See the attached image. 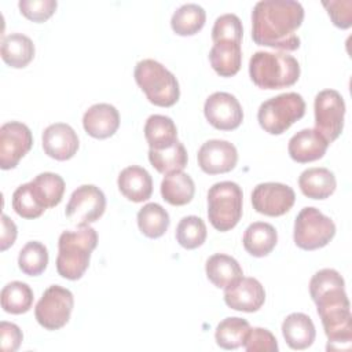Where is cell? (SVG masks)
<instances>
[{
	"label": "cell",
	"mask_w": 352,
	"mask_h": 352,
	"mask_svg": "<svg viewBox=\"0 0 352 352\" xmlns=\"http://www.w3.org/2000/svg\"><path fill=\"white\" fill-rule=\"evenodd\" d=\"M194 180L188 173H184L183 170L165 175L161 182V195L168 204L173 206H183L190 204L194 198Z\"/></svg>",
	"instance_id": "cell-29"
},
{
	"label": "cell",
	"mask_w": 352,
	"mask_h": 352,
	"mask_svg": "<svg viewBox=\"0 0 352 352\" xmlns=\"http://www.w3.org/2000/svg\"><path fill=\"white\" fill-rule=\"evenodd\" d=\"M243 28L242 22L235 14H223L216 18L212 28V40H235L242 43Z\"/></svg>",
	"instance_id": "cell-38"
},
{
	"label": "cell",
	"mask_w": 352,
	"mask_h": 352,
	"mask_svg": "<svg viewBox=\"0 0 352 352\" xmlns=\"http://www.w3.org/2000/svg\"><path fill=\"white\" fill-rule=\"evenodd\" d=\"M48 264V250L37 241L28 242L19 252L18 267L29 276H37L44 272Z\"/></svg>",
	"instance_id": "cell-35"
},
{
	"label": "cell",
	"mask_w": 352,
	"mask_h": 352,
	"mask_svg": "<svg viewBox=\"0 0 352 352\" xmlns=\"http://www.w3.org/2000/svg\"><path fill=\"white\" fill-rule=\"evenodd\" d=\"M23 340L21 329L15 323L3 320L0 323V349L3 352H15Z\"/></svg>",
	"instance_id": "cell-42"
},
{
	"label": "cell",
	"mask_w": 352,
	"mask_h": 352,
	"mask_svg": "<svg viewBox=\"0 0 352 352\" xmlns=\"http://www.w3.org/2000/svg\"><path fill=\"white\" fill-rule=\"evenodd\" d=\"M327 147L329 142L316 129L305 128L290 138L287 151L293 161L307 164L322 158Z\"/></svg>",
	"instance_id": "cell-19"
},
{
	"label": "cell",
	"mask_w": 352,
	"mask_h": 352,
	"mask_svg": "<svg viewBox=\"0 0 352 352\" xmlns=\"http://www.w3.org/2000/svg\"><path fill=\"white\" fill-rule=\"evenodd\" d=\"M117 184L121 194L132 202L147 201L153 194V179L150 173L139 165L124 168L118 175Z\"/></svg>",
	"instance_id": "cell-20"
},
{
	"label": "cell",
	"mask_w": 352,
	"mask_h": 352,
	"mask_svg": "<svg viewBox=\"0 0 352 352\" xmlns=\"http://www.w3.org/2000/svg\"><path fill=\"white\" fill-rule=\"evenodd\" d=\"M304 21V8L294 0H261L252 11V38L257 45L296 51L301 41L297 29Z\"/></svg>",
	"instance_id": "cell-1"
},
{
	"label": "cell",
	"mask_w": 352,
	"mask_h": 352,
	"mask_svg": "<svg viewBox=\"0 0 352 352\" xmlns=\"http://www.w3.org/2000/svg\"><path fill=\"white\" fill-rule=\"evenodd\" d=\"M329 16L337 28L348 29L352 25V1L351 0H331L323 1Z\"/></svg>",
	"instance_id": "cell-41"
},
{
	"label": "cell",
	"mask_w": 352,
	"mask_h": 352,
	"mask_svg": "<svg viewBox=\"0 0 352 352\" xmlns=\"http://www.w3.org/2000/svg\"><path fill=\"white\" fill-rule=\"evenodd\" d=\"M1 58L3 60L14 67H26L34 58V44L30 37L22 33H11L1 40Z\"/></svg>",
	"instance_id": "cell-26"
},
{
	"label": "cell",
	"mask_w": 352,
	"mask_h": 352,
	"mask_svg": "<svg viewBox=\"0 0 352 352\" xmlns=\"http://www.w3.org/2000/svg\"><path fill=\"white\" fill-rule=\"evenodd\" d=\"M249 329L250 324L246 319L238 316L226 318L216 327V344L223 349H236L243 345Z\"/></svg>",
	"instance_id": "cell-34"
},
{
	"label": "cell",
	"mask_w": 352,
	"mask_h": 352,
	"mask_svg": "<svg viewBox=\"0 0 352 352\" xmlns=\"http://www.w3.org/2000/svg\"><path fill=\"white\" fill-rule=\"evenodd\" d=\"M12 208L23 219H37L44 213V208L34 198L30 184H21L12 194Z\"/></svg>",
	"instance_id": "cell-37"
},
{
	"label": "cell",
	"mask_w": 352,
	"mask_h": 352,
	"mask_svg": "<svg viewBox=\"0 0 352 352\" xmlns=\"http://www.w3.org/2000/svg\"><path fill=\"white\" fill-rule=\"evenodd\" d=\"M265 301V290L256 278H241L224 289V302L235 311L256 312Z\"/></svg>",
	"instance_id": "cell-17"
},
{
	"label": "cell",
	"mask_w": 352,
	"mask_h": 352,
	"mask_svg": "<svg viewBox=\"0 0 352 352\" xmlns=\"http://www.w3.org/2000/svg\"><path fill=\"white\" fill-rule=\"evenodd\" d=\"M135 81L150 103L170 107L180 98L177 78L162 63L154 59L139 60L135 66Z\"/></svg>",
	"instance_id": "cell-4"
},
{
	"label": "cell",
	"mask_w": 352,
	"mask_h": 352,
	"mask_svg": "<svg viewBox=\"0 0 352 352\" xmlns=\"http://www.w3.org/2000/svg\"><path fill=\"white\" fill-rule=\"evenodd\" d=\"M208 231L205 221L198 216L183 217L176 227V239L184 249H197L204 245Z\"/></svg>",
	"instance_id": "cell-36"
},
{
	"label": "cell",
	"mask_w": 352,
	"mask_h": 352,
	"mask_svg": "<svg viewBox=\"0 0 352 352\" xmlns=\"http://www.w3.org/2000/svg\"><path fill=\"white\" fill-rule=\"evenodd\" d=\"M208 122L220 131L236 129L243 121V110L238 99L228 92L212 94L204 104Z\"/></svg>",
	"instance_id": "cell-14"
},
{
	"label": "cell",
	"mask_w": 352,
	"mask_h": 352,
	"mask_svg": "<svg viewBox=\"0 0 352 352\" xmlns=\"http://www.w3.org/2000/svg\"><path fill=\"white\" fill-rule=\"evenodd\" d=\"M73 305L74 297L69 289L51 285L36 304V320L47 330H59L69 322Z\"/></svg>",
	"instance_id": "cell-8"
},
{
	"label": "cell",
	"mask_w": 352,
	"mask_h": 352,
	"mask_svg": "<svg viewBox=\"0 0 352 352\" xmlns=\"http://www.w3.org/2000/svg\"><path fill=\"white\" fill-rule=\"evenodd\" d=\"M98 245V234L89 226L78 227L76 231H63L58 241L56 271L69 280L80 279L91 260V253Z\"/></svg>",
	"instance_id": "cell-2"
},
{
	"label": "cell",
	"mask_w": 352,
	"mask_h": 352,
	"mask_svg": "<svg viewBox=\"0 0 352 352\" xmlns=\"http://www.w3.org/2000/svg\"><path fill=\"white\" fill-rule=\"evenodd\" d=\"M85 132L95 139H107L113 136L120 126V113L109 103L92 104L82 116Z\"/></svg>",
	"instance_id": "cell-18"
},
{
	"label": "cell",
	"mask_w": 352,
	"mask_h": 352,
	"mask_svg": "<svg viewBox=\"0 0 352 352\" xmlns=\"http://www.w3.org/2000/svg\"><path fill=\"white\" fill-rule=\"evenodd\" d=\"M197 160L199 168L208 175L227 173L235 168L238 151L235 146L227 140L212 139L199 147Z\"/></svg>",
	"instance_id": "cell-15"
},
{
	"label": "cell",
	"mask_w": 352,
	"mask_h": 352,
	"mask_svg": "<svg viewBox=\"0 0 352 352\" xmlns=\"http://www.w3.org/2000/svg\"><path fill=\"white\" fill-rule=\"evenodd\" d=\"M33 146V136L28 125L19 121H10L0 128V168L7 170L29 153Z\"/></svg>",
	"instance_id": "cell-12"
},
{
	"label": "cell",
	"mask_w": 352,
	"mask_h": 352,
	"mask_svg": "<svg viewBox=\"0 0 352 352\" xmlns=\"http://www.w3.org/2000/svg\"><path fill=\"white\" fill-rule=\"evenodd\" d=\"M206 21L205 10L195 3L180 6L170 18L172 30L179 36H192L198 33Z\"/></svg>",
	"instance_id": "cell-31"
},
{
	"label": "cell",
	"mask_w": 352,
	"mask_h": 352,
	"mask_svg": "<svg viewBox=\"0 0 352 352\" xmlns=\"http://www.w3.org/2000/svg\"><path fill=\"white\" fill-rule=\"evenodd\" d=\"M282 334L292 349H307L315 341L316 330L312 319L302 312L287 315L282 323Z\"/></svg>",
	"instance_id": "cell-22"
},
{
	"label": "cell",
	"mask_w": 352,
	"mask_h": 352,
	"mask_svg": "<svg viewBox=\"0 0 352 352\" xmlns=\"http://www.w3.org/2000/svg\"><path fill=\"white\" fill-rule=\"evenodd\" d=\"M301 192L311 199H326L337 187L334 173L327 168H308L298 177Z\"/></svg>",
	"instance_id": "cell-24"
},
{
	"label": "cell",
	"mask_w": 352,
	"mask_h": 352,
	"mask_svg": "<svg viewBox=\"0 0 352 352\" xmlns=\"http://www.w3.org/2000/svg\"><path fill=\"white\" fill-rule=\"evenodd\" d=\"M21 14L33 22H44L55 12V0H21L18 3Z\"/></svg>",
	"instance_id": "cell-40"
},
{
	"label": "cell",
	"mask_w": 352,
	"mask_h": 352,
	"mask_svg": "<svg viewBox=\"0 0 352 352\" xmlns=\"http://www.w3.org/2000/svg\"><path fill=\"white\" fill-rule=\"evenodd\" d=\"M243 248L253 257L268 256L278 242V232L274 226L264 221L252 223L243 232Z\"/></svg>",
	"instance_id": "cell-25"
},
{
	"label": "cell",
	"mask_w": 352,
	"mask_h": 352,
	"mask_svg": "<svg viewBox=\"0 0 352 352\" xmlns=\"http://www.w3.org/2000/svg\"><path fill=\"white\" fill-rule=\"evenodd\" d=\"M241 41L217 40L209 51V60L213 70L221 77L235 76L242 65Z\"/></svg>",
	"instance_id": "cell-21"
},
{
	"label": "cell",
	"mask_w": 352,
	"mask_h": 352,
	"mask_svg": "<svg viewBox=\"0 0 352 352\" xmlns=\"http://www.w3.org/2000/svg\"><path fill=\"white\" fill-rule=\"evenodd\" d=\"M315 129L329 142H334L344 129L345 102L336 89H323L315 96Z\"/></svg>",
	"instance_id": "cell-9"
},
{
	"label": "cell",
	"mask_w": 352,
	"mask_h": 352,
	"mask_svg": "<svg viewBox=\"0 0 352 352\" xmlns=\"http://www.w3.org/2000/svg\"><path fill=\"white\" fill-rule=\"evenodd\" d=\"M148 161L162 175H170L182 172L187 166V151L182 142H176L173 146L164 150H148Z\"/></svg>",
	"instance_id": "cell-30"
},
{
	"label": "cell",
	"mask_w": 352,
	"mask_h": 352,
	"mask_svg": "<svg viewBox=\"0 0 352 352\" xmlns=\"http://www.w3.org/2000/svg\"><path fill=\"white\" fill-rule=\"evenodd\" d=\"M304 114L305 102L302 96L297 92H286L263 102L257 111V120L265 132L280 135Z\"/></svg>",
	"instance_id": "cell-6"
},
{
	"label": "cell",
	"mask_w": 352,
	"mask_h": 352,
	"mask_svg": "<svg viewBox=\"0 0 352 352\" xmlns=\"http://www.w3.org/2000/svg\"><path fill=\"white\" fill-rule=\"evenodd\" d=\"M336 235L334 221L314 206H305L294 220V243L302 250L326 246Z\"/></svg>",
	"instance_id": "cell-7"
},
{
	"label": "cell",
	"mask_w": 352,
	"mask_h": 352,
	"mask_svg": "<svg viewBox=\"0 0 352 352\" xmlns=\"http://www.w3.org/2000/svg\"><path fill=\"white\" fill-rule=\"evenodd\" d=\"M300 63L289 54L257 51L249 60V76L263 89L290 87L300 78Z\"/></svg>",
	"instance_id": "cell-3"
},
{
	"label": "cell",
	"mask_w": 352,
	"mask_h": 352,
	"mask_svg": "<svg viewBox=\"0 0 352 352\" xmlns=\"http://www.w3.org/2000/svg\"><path fill=\"white\" fill-rule=\"evenodd\" d=\"M243 348L248 352H278L279 346L275 336L263 327H250L245 341Z\"/></svg>",
	"instance_id": "cell-39"
},
{
	"label": "cell",
	"mask_w": 352,
	"mask_h": 352,
	"mask_svg": "<svg viewBox=\"0 0 352 352\" xmlns=\"http://www.w3.org/2000/svg\"><path fill=\"white\" fill-rule=\"evenodd\" d=\"M144 138L153 150H164L177 142V128L170 117L153 114L146 120Z\"/></svg>",
	"instance_id": "cell-28"
},
{
	"label": "cell",
	"mask_w": 352,
	"mask_h": 352,
	"mask_svg": "<svg viewBox=\"0 0 352 352\" xmlns=\"http://www.w3.org/2000/svg\"><path fill=\"white\" fill-rule=\"evenodd\" d=\"M16 239V226L15 223L7 216H1V232H0V250L4 252L14 245Z\"/></svg>",
	"instance_id": "cell-43"
},
{
	"label": "cell",
	"mask_w": 352,
	"mask_h": 352,
	"mask_svg": "<svg viewBox=\"0 0 352 352\" xmlns=\"http://www.w3.org/2000/svg\"><path fill=\"white\" fill-rule=\"evenodd\" d=\"M242 188L234 182L214 183L208 191V217L220 232L234 228L242 217Z\"/></svg>",
	"instance_id": "cell-5"
},
{
	"label": "cell",
	"mask_w": 352,
	"mask_h": 352,
	"mask_svg": "<svg viewBox=\"0 0 352 352\" xmlns=\"http://www.w3.org/2000/svg\"><path fill=\"white\" fill-rule=\"evenodd\" d=\"M104 209L106 197L103 191L94 184H82L73 191L65 213L73 224L82 227L99 220Z\"/></svg>",
	"instance_id": "cell-10"
},
{
	"label": "cell",
	"mask_w": 352,
	"mask_h": 352,
	"mask_svg": "<svg viewBox=\"0 0 352 352\" xmlns=\"http://www.w3.org/2000/svg\"><path fill=\"white\" fill-rule=\"evenodd\" d=\"M41 140L44 153L58 161L73 158L80 146L76 131L65 122L48 125L43 132Z\"/></svg>",
	"instance_id": "cell-16"
},
{
	"label": "cell",
	"mask_w": 352,
	"mask_h": 352,
	"mask_svg": "<svg viewBox=\"0 0 352 352\" xmlns=\"http://www.w3.org/2000/svg\"><path fill=\"white\" fill-rule=\"evenodd\" d=\"M33 290L30 286L21 280L7 283L1 289L0 300L1 308L12 315H21L28 312L33 304Z\"/></svg>",
	"instance_id": "cell-33"
},
{
	"label": "cell",
	"mask_w": 352,
	"mask_h": 352,
	"mask_svg": "<svg viewBox=\"0 0 352 352\" xmlns=\"http://www.w3.org/2000/svg\"><path fill=\"white\" fill-rule=\"evenodd\" d=\"M294 190L283 183H260L252 191V205L257 213L278 217L287 213L294 205Z\"/></svg>",
	"instance_id": "cell-13"
},
{
	"label": "cell",
	"mask_w": 352,
	"mask_h": 352,
	"mask_svg": "<svg viewBox=\"0 0 352 352\" xmlns=\"http://www.w3.org/2000/svg\"><path fill=\"white\" fill-rule=\"evenodd\" d=\"M309 294L316 304L318 312L349 305L344 278L333 268H323L315 272L309 282Z\"/></svg>",
	"instance_id": "cell-11"
},
{
	"label": "cell",
	"mask_w": 352,
	"mask_h": 352,
	"mask_svg": "<svg viewBox=\"0 0 352 352\" xmlns=\"http://www.w3.org/2000/svg\"><path fill=\"white\" fill-rule=\"evenodd\" d=\"M30 190L37 202L44 208H55L63 198L65 180L58 173L43 172L29 182Z\"/></svg>",
	"instance_id": "cell-27"
},
{
	"label": "cell",
	"mask_w": 352,
	"mask_h": 352,
	"mask_svg": "<svg viewBox=\"0 0 352 352\" xmlns=\"http://www.w3.org/2000/svg\"><path fill=\"white\" fill-rule=\"evenodd\" d=\"M205 271L208 279L219 289H227L243 276L239 263L234 257L223 253L210 256L206 260Z\"/></svg>",
	"instance_id": "cell-23"
},
{
	"label": "cell",
	"mask_w": 352,
	"mask_h": 352,
	"mask_svg": "<svg viewBox=\"0 0 352 352\" xmlns=\"http://www.w3.org/2000/svg\"><path fill=\"white\" fill-rule=\"evenodd\" d=\"M138 227L143 235L155 239L162 236L170 223L168 212L155 202L146 204L138 212Z\"/></svg>",
	"instance_id": "cell-32"
}]
</instances>
